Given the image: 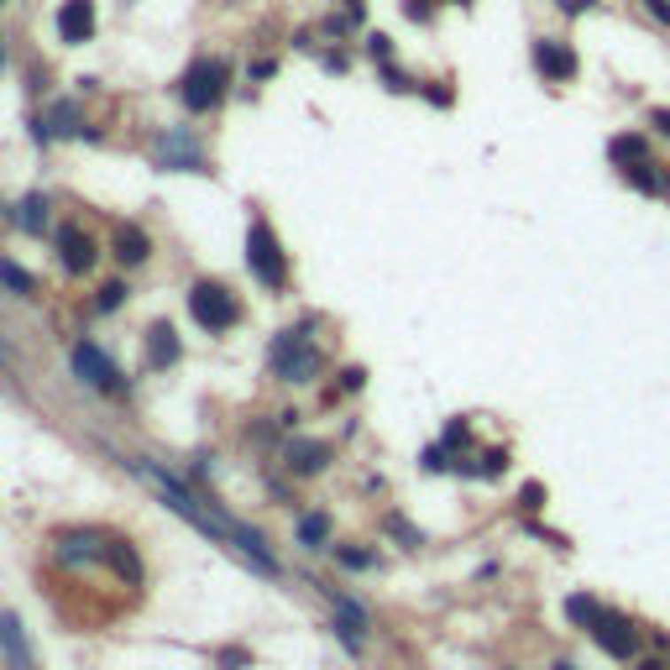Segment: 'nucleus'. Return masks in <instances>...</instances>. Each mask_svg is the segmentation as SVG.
<instances>
[{"label":"nucleus","instance_id":"19","mask_svg":"<svg viewBox=\"0 0 670 670\" xmlns=\"http://www.w3.org/2000/svg\"><path fill=\"white\" fill-rule=\"evenodd\" d=\"M565 618H571L576 628H597L603 603H597V597H587V592H576V597H565Z\"/></svg>","mask_w":670,"mask_h":670},{"label":"nucleus","instance_id":"31","mask_svg":"<svg viewBox=\"0 0 670 670\" xmlns=\"http://www.w3.org/2000/svg\"><path fill=\"white\" fill-rule=\"evenodd\" d=\"M650 126H655L660 136H670V111H650Z\"/></svg>","mask_w":670,"mask_h":670},{"label":"nucleus","instance_id":"16","mask_svg":"<svg viewBox=\"0 0 670 670\" xmlns=\"http://www.w3.org/2000/svg\"><path fill=\"white\" fill-rule=\"evenodd\" d=\"M178 362V331L173 325H152L147 331V367H173Z\"/></svg>","mask_w":670,"mask_h":670},{"label":"nucleus","instance_id":"28","mask_svg":"<svg viewBox=\"0 0 670 670\" xmlns=\"http://www.w3.org/2000/svg\"><path fill=\"white\" fill-rule=\"evenodd\" d=\"M524 508H545V487H540V482H529V487H524Z\"/></svg>","mask_w":670,"mask_h":670},{"label":"nucleus","instance_id":"35","mask_svg":"<svg viewBox=\"0 0 670 670\" xmlns=\"http://www.w3.org/2000/svg\"><path fill=\"white\" fill-rule=\"evenodd\" d=\"M550 670H576V666H571V660H556V666H550Z\"/></svg>","mask_w":670,"mask_h":670},{"label":"nucleus","instance_id":"2","mask_svg":"<svg viewBox=\"0 0 670 670\" xmlns=\"http://www.w3.org/2000/svg\"><path fill=\"white\" fill-rule=\"evenodd\" d=\"M246 268L262 288H283L288 283V262H283V246L273 236L268 215H252V230H246Z\"/></svg>","mask_w":670,"mask_h":670},{"label":"nucleus","instance_id":"10","mask_svg":"<svg viewBox=\"0 0 670 670\" xmlns=\"http://www.w3.org/2000/svg\"><path fill=\"white\" fill-rule=\"evenodd\" d=\"M0 655H5V666L11 670H32L37 660H32V644H27V628H21V618L11 613H0Z\"/></svg>","mask_w":670,"mask_h":670},{"label":"nucleus","instance_id":"8","mask_svg":"<svg viewBox=\"0 0 670 670\" xmlns=\"http://www.w3.org/2000/svg\"><path fill=\"white\" fill-rule=\"evenodd\" d=\"M534 68H540V79H550V84H571L576 79V53L556 43V37H540L534 43Z\"/></svg>","mask_w":670,"mask_h":670},{"label":"nucleus","instance_id":"13","mask_svg":"<svg viewBox=\"0 0 670 670\" xmlns=\"http://www.w3.org/2000/svg\"><path fill=\"white\" fill-rule=\"evenodd\" d=\"M58 252H63V268H68V273H90V268H95V241L79 236L74 225L58 230Z\"/></svg>","mask_w":670,"mask_h":670},{"label":"nucleus","instance_id":"9","mask_svg":"<svg viewBox=\"0 0 670 670\" xmlns=\"http://www.w3.org/2000/svg\"><path fill=\"white\" fill-rule=\"evenodd\" d=\"M58 37L63 43H90L95 37V0H63L58 5Z\"/></svg>","mask_w":670,"mask_h":670},{"label":"nucleus","instance_id":"29","mask_svg":"<svg viewBox=\"0 0 670 670\" xmlns=\"http://www.w3.org/2000/svg\"><path fill=\"white\" fill-rule=\"evenodd\" d=\"M246 666V650H221V670H241Z\"/></svg>","mask_w":670,"mask_h":670},{"label":"nucleus","instance_id":"4","mask_svg":"<svg viewBox=\"0 0 670 670\" xmlns=\"http://www.w3.org/2000/svg\"><path fill=\"white\" fill-rule=\"evenodd\" d=\"M273 372L288 378V383H304L309 372H320V351L309 346V335L304 331H283L273 340Z\"/></svg>","mask_w":670,"mask_h":670},{"label":"nucleus","instance_id":"14","mask_svg":"<svg viewBox=\"0 0 670 670\" xmlns=\"http://www.w3.org/2000/svg\"><path fill=\"white\" fill-rule=\"evenodd\" d=\"M325 461H331V446L325 440H293L288 446V471H299V477H315Z\"/></svg>","mask_w":670,"mask_h":670},{"label":"nucleus","instance_id":"32","mask_svg":"<svg viewBox=\"0 0 670 670\" xmlns=\"http://www.w3.org/2000/svg\"><path fill=\"white\" fill-rule=\"evenodd\" d=\"M367 48H372V58H388L393 48H388V37H383V32H378V37H367Z\"/></svg>","mask_w":670,"mask_h":670},{"label":"nucleus","instance_id":"11","mask_svg":"<svg viewBox=\"0 0 670 670\" xmlns=\"http://www.w3.org/2000/svg\"><path fill=\"white\" fill-rule=\"evenodd\" d=\"M158 163L163 168H178V173H210L205 158H199V147L183 136V131H168L163 142H158Z\"/></svg>","mask_w":670,"mask_h":670},{"label":"nucleus","instance_id":"21","mask_svg":"<svg viewBox=\"0 0 670 670\" xmlns=\"http://www.w3.org/2000/svg\"><path fill=\"white\" fill-rule=\"evenodd\" d=\"M623 178H628V189H639V194H660V189H666V183H660V168H655V163L623 168Z\"/></svg>","mask_w":670,"mask_h":670},{"label":"nucleus","instance_id":"34","mask_svg":"<svg viewBox=\"0 0 670 670\" xmlns=\"http://www.w3.org/2000/svg\"><path fill=\"white\" fill-rule=\"evenodd\" d=\"M639 670H670L666 660H639Z\"/></svg>","mask_w":670,"mask_h":670},{"label":"nucleus","instance_id":"27","mask_svg":"<svg viewBox=\"0 0 670 670\" xmlns=\"http://www.w3.org/2000/svg\"><path fill=\"white\" fill-rule=\"evenodd\" d=\"M502 466H508V456H502V450H487V456H482V471H487V477H498Z\"/></svg>","mask_w":670,"mask_h":670},{"label":"nucleus","instance_id":"30","mask_svg":"<svg viewBox=\"0 0 670 670\" xmlns=\"http://www.w3.org/2000/svg\"><path fill=\"white\" fill-rule=\"evenodd\" d=\"M560 11H565V16H581V11H587V5H597V0H556Z\"/></svg>","mask_w":670,"mask_h":670},{"label":"nucleus","instance_id":"15","mask_svg":"<svg viewBox=\"0 0 670 670\" xmlns=\"http://www.w3.org/2000/svg\"><path fill=\"white\" fill-rule=\"evenodd\" d=\"M608 163H613V168L650 163V136H639V131H628V136H613V142H608Z\"/></svg>","mask_w":670,"mask_h":670},{"label":"nucleus","instance_id":"23","mask_svg":"<svg viewBox=\"0 0 670 670\" xmlns=\"http://www.w3.org/2000/svg\"><path fill=\"white\" fill-rule=\"evenodd\" d=\"M388 534H398V540H403L409 550H414V545H425V534H419V529H409V524H403L398 513H388Z\"/></svg>","mask_w":670,"mask_h":670},{"label":"nucleus","instance_id":"3","mask_svg":"<svg viewBox=\"0 0 670 670\" xmlns=\"http://www.w3.org/2000/svg\"><path fill=\"white\" fill-rule=\"evenodd\" d=\"M189 315L205 325L210 335H225V331H236V320H241V304H236V293L225 288V283H194L189 288Z\"/></svg>","mask_w":670,"mask_h":670},{"label":"nucleus","instance_id":"17","mask_svg":"<svg viewBox=\"0 0 670 670\" xmlns=\"http://www.w3.org/2000/svg\"><path fill=\"white\" fill-rule=\"evenodd\" d=\"M16 225H21L27 236H43V230H48V199H43V194H27V199L16 205Z\"/></svg>","mask_w":670,"mask_h":670},{"label":"nucleus","instance_id":"33","mask_svg":"<svg viewBox=\"0 0 670 670\" xmlns=\"http://www.w3.org/2000/svg\"><path fill=\"white\" fill-rule=\"evenodd\" d=\"M644 5H650V11H655V16L670 27V0H644Z\"/></svg>","mask_w":670,"mask_h":670},{"label":"nucleus","instance_id":"5","mask_svg":"<svg viewBox=\"0 0 670 670\" xmlns=\"http://www.w3.org/2000/svg\"><path fill=\"white\" fill-rule=\"evenodd\" d=\"M225 95V63L221 58H205V63H194L189 74H183V105L189 111H215Z\"/></svg>","mask_w":670,"mask_h":670},{"label":"nucleus","instance_id":"6","mask_svg":"<svg viewBox=\"0 0 670 670\" xmlns=\"http://www.w3.org/2000/svg\"><path fill=\"white\" fill-rule=\"evenodd\" d=\"M74 372H79L90 388H100V393H121V388H126L121 367H115V362L100 351V346H95V340H79V346H74Z\"/></svg>","mask_w":670,"mask_h":670},{"label":"nucleus","instance_id":"25","mask_svg":"<svg viewBox=\"0 0 670 670\" xmlns=\"http://www.w3.org/2000/svg\"><path fill=\"white\" fill-rule=\"evenodd\" d=\"M121 299H126V288H121V283L100 288V309H121Z\"/></svg>","mask_w":670,"mask_h":670},{"label":"nucleus","instance_id":"22","mask_svg":"<svg viewBox=\"0 0 670 670\" xmlns=\"http://www.w3.org/2000/svg\"><path fill=\"white\" fill-rule=\"evenodd\" d=\"M0 283H5L11 293H21V299H32V293H37L32 273H27V268H16V262H5V257H0Z\"/></svg>","mask_w":670,"mask_h":670},{"label":"nucleus","instance_id":"24","mask_svg":"<svg viewBox=\"0 0 670 670\" xmlns=\"http://www.w3.org/2000/svg\"><path fill=\"white\" fill-rule=\"evenodd\" d=\"M335 560H340L346 571H367V565H372V556H367V550H335Z\"/></svg>","mask_w":670,"mask_h":670},{"label":"nucleus","instance_id":"18","mask_svg":"<svg viewBox=\"0 0 670 670\" xmlns=\"http://www.w3.org/2000/svg\"><path fill=\"white\" fill-rule=\"evenodd\" d=\"M115 257H121L126 268H136V262H147V236H142L136 225H126V230L115 236Z\"/></svg>","mask_w":670,"mask_h":670},{"label":"nucleus","instance_id":"26","mask_svg":"<svg viewBox=\"0 0 670 670\" xmlns=\"http://www.w3.org/2000/svg\"><path fill=\"white\" fill-rule=\"evenodd\" d=\"M446 466H450V461H446V450H440V446L425 450V471H446Z\"/></svg>","mask_w":670,"mask_h":670},{"label":"nucleus","instance_id":"1","mask_svg":"<svg viewBox=\"0 0 670 670\" xmlns=\"http://www.w3.org/2000/svg\"><path fill=\"white\" fill-rule=\"evenodd\" d=\"M126 466H131V471H136V477H142V482H147V487H152V493H158V498L178 513V518H189L199 534H210V540H221V545L236 534V518H230V513L210 508V502H199L189 487H183V482H178V477H168L163 466H152V461H126Z\"/></svg>","mask_w":670,"mask_h":670},{"label":"nucleus","instance_id":"20","mask_svg":"<svg viewBox=\"0 0 670 670\" xmlns=\"http://www.w3.org/2000/svg\"><path fill=\"white\" fill-rule=\"evenodd\" d=\"M325 540H331V518H325V513H304V518H299V545H304V550H320Z\"/></svg>","mask_w":670,"mask_h":670},{"label":"nucleus","instance_id":"7","mask_svg":"<svg viewBox=\"0 0 670 670\" xmlns=\"http://www.w3.org/2000/svg\"><path fill=\"white\" fill-rule=\"evenodd\" d=\"M592 639H597L603 655H613V660H634V655H639V628H634L623 613H608V608H603V618H597Z\"/></svg>","mask_w":670,"mask_h":670},{"label":"nucleus","instance_id":"12","mask_svg":"<svg viewBox=\"0 0 670 670\" xmlns=\"http://www.w3.org/2000/svg\"><path fill=\"white\" fill-rule=\"evenodd\" d=\"M79 131H84V115H79V105H74V100H58L53 111L32 126V136H37V142H53V136H79Z\"/></svg>","mask_w":670,"mask_h":670},{"label":"nucleus","instance_id":"36","mask_svg":"<svg viewBox=\"0 0 670 670\" xmlns=\"http://www.w3.org/2000/svg\"><path fill=\"white\" fill-rule=\"evenodd\" d=\"M0 68H5V48H0Z\"/></svg>","mask_w":670,"mask_h":670}]
</instances>
